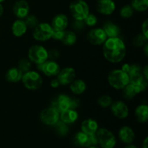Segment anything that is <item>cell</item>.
<instances>
[{"instance_id": "cell-1", "label": "cell", "mask_w": 148, "mask_h": 148, "mask_svg": "<svg viewBox=\"0 0 148 148\" xmlns=\"http://www.w3.org/2000/svg\"><path fill=\"white\" fill-rule=\"evenodd\" d=\"M127 48L124 42L119 37L108 38L103 43V53L107 61L118 63L124 59Z\"/></svg>"}, {"instance_id": "cell-2", "label": "cell", "mask_w": 148, "mask_h": 148, "mask_svg": "<svg viewBox=\"0 0 148 148\" xmlns=\"http://www.w3.org/2000/svg\"><path fill=\"white\" fill-rule=\"evenodd\" d=\"M108 81L112 88L116 90H122L130 83V77L127 73L121 69L111 71L108 76Z\"/></svg>"}, {"instance_id": "cell-3", "label": "cell", "mask_w": 148, "mask_h": 148, "mask_svg": "<svg viewBox=\"0 0 148 148\" xmlns=\"http://www.w3.org/2000/svg\"><path fill=\"white\" fill-rule=\"evenodd\" d=\"M22 81L27 89L28 90H38L41 87L43 84V79L41 76L35 71H28L23 73Z\"/></svg>"}, {"instance_id": "cell-4", "label": "cell", "mask_w": 148, "mask_h": 148, "mask_svg": "<svg viewBox=\"0 0 148 148\" xmlns=\"http://www.w3.org/2000/svg\"><path fill=\"white\" fill-rule=\"evenodd\" d=\"M69 10L75 20H84L89 14L88 4L83 0H75L69 6Z\"/></svg>"}, {"instance_id": "cell-5", "label": "cell", "mask_w": 148, "mask_h": 148, "mask_svg": "<svg viewBox=\"0 0 148 148\" xmlns=\"http://www.w3.org/2000/svg\"><path fill=\"white\" fill-rule=\"evenodd\" d=\"M98 144L102 148H114L116 144L115 136L107 129L101 128L96 132Z\"/></svg>"}, {"instance_id": "cell-6", "label": "cell", "mask_w": 148, "mask_h": 148, "mask_svg": "<svg viewBox=\"0 0 148 148\" xmlns=\"http://www.w3.org/2000/svg\"><path fill=\"white\" fill-rule=\"evenodd\" d=\"M28 58L31 62L40 64L48 60V51L43 46L34 45L29 49Z\"/></svg>"}, {"instance_id": "cell-7", "label": "cell", "mask_w": 148, "mask_h": 148, "mask_svg": "<svg viewBox=\"0 0 148 148\" xmlns=\"http://www.w3.org/2000/svg\"><path fill=\"white\" fill-rule=\"evenodd\" d=\"M53 28L49 23H38L34 28L33 36L34 39L38 41H46L51 38L53 33Z\"/></svg>"}, {"instance_id": "cell-8", "label": "cell", "mask_w": 148, "mask_h": 148, "mask_svg": "<svg viewBox=\"0 0 148 148\" xmlns=\"http://www.w3.org/2000/svg\"><path fill=\"white\" fill-rule=\"evenodd\" d=\"M107 36L103 28H94L87 34L88 42L94 46H99L103 44L106 40Z\"/></svg>"}, {"instance_id": "cell-9", "label": "cell", "mask_w": 148, "mask_h": 148, "mask_svg": "<svg viewBox=\"0 0 148 148\" xmlns=\"http://www.w3.org/2000/svg\"><path fill=\"white\" fill-rule=\"evenodd\" d=\"M40 121L46 125H54L59 120V113L54 108H46L40 114Z\"/></svg>"}, {"instance_id": "cell-10", "label": "cell", "mask_w": 148, "mask_h": 148, "mask_svg": "<svg viewBox=\"0 0 148 148\" xmlns=\"http://www.w3.org/2000/svg\"><path fill=\"white\" fill-rule=\"evenodd\" d=\"M38 69L48 77L57 76L60 72V66L53 60H46L40 64H38Z\"/></svg>"}, {"instance_id": "cell-11", "label": "cell", "mask_w": 148, "mask_h": 148, "mask_svg": "<svg viewBox=\"0 0 148 148\" xmlns=\"http://www.w3.org/2000/svg\"><path fill=\"white\" fill-rule=\"evenodd\" d=\"M29 4L25 0H18L14 4L12 7L13 14L18 19H24L29 14Z\"/></svg>"}, {"instance_id": "cell-12", "label": "cell", "mask_w": 148, "mask_h": 148, "mask_svg": "<svg viewBox=\"0 0 148 148\" xmlns=\"http://www.w3.org/2000/svg\"><path fill=\"white\" fill-rule=\"evenodd\" d=\"M76 77L75 70L72 67H65L60 70L57 75V79L60 85H66L70 84Z\"/></svg>"}, {"instance_id": "cell-13", "label": "cell", "mask_w": 148, "mask_h": 148, "mask_svg": "<svg viewBox=\"0 0 148 148\" xmlns=\"http://www.w3.org/2000/svg\"><path fill=\"white\" fill-rule=\"evenodd\" d=\"M111 110L112 114L119 119L127 118L129 114L128 106L125 103L117 101L111 103Z\"/></svg>"}, {"instance_id": "cell-14", "label": "cell", "mask_w": 148, "mask_h": 148, "mask_svg": "<svg viewBox=\"0 0 148 148\" xmlns=\"http://www.w3.org/2000/svg\"><path fill=\"white\" fill-rule=\"evenodd\" d=\"M96 9L99 13L105 15L111 14L116 10V4L113 0H98Z\"/></svg>"}, {"instance_id": "cell-15", "label": "cell", "mask_w": 148, "mask_h": 148, "mask_svg": "<svg viewBox=\"0 0 148 148\" xmlns=\"http://www.w3.org/2000/svg\"><path fill=\"white\" fill-rule=\"evenodd\" d=\"M71 98L66 95H60L52 103V108L60 114L64 111L70 109Z\"/></svg>"}, {"instance_id": "cell-16", "label": "cell", "mask_w": 148, "mask_h": 148, "mask_svg": "<svg viewBox=\"0 0 148 148\" xmlns=\"http://www.w3.org/2000/svg\"><path fill=\"white\" fill-rule=\"evenodd\" d=\"M53 30H65L68 25V18L64 14H56L51 22Z\"/></svg>"}, {"instance_id": "cell-17", "label": "cell", "mask_w": 148, "mask_h": 148, "mask_svg": "<svg viewBox=\"0 0 148 148\" xmlns=\"http://www.w3.org/2000/svg\"><path fill=\"white\" fill-rule=\"evenodd\" d=\"M119 137L124 143L130 144L134 141L135 134L131 127L128 126H124L120 129L119 132Z\"/></svg>"}, {"instance_id": "cell-18", "label": "cell", "mask_w": 148, "mask_h": 148, "mask_svg": "<svg viewBox=\"0 0 148 148\" xmlns=\"http://www.w3.org/2000/svg\"><path fill=\"white\" fill-rule=\"evenodd\" d=\"M98 130V124L96 121L92 119H88L81 124V130L85 134L90 135L96 133Z\"/></svg>"}, {"instance_id": "cell-19", "label": "cell", "mask_w": 148, "mask_h": 148, "mask_svg": "<svg viewBox=\"0 0 148 148\" xmlns=\"http://www.w3.org/2000/svg\"><path fill=\"white\" fill-rule=\"evenodd\" d=\"M103 30L108 38L119 37L121 33V29L117 25L111 21H107L104 23Z\"/></svg>"}, {"instance_id": "cell-20", "label": "cell", "mask_w": 148, "mask_h": 148, "mask_svg": "<svg viewBox=\"0 0 148 148\" xmlns=\"http://www.w3.org/2000/svg\"><path fill=\"white\" fill-rule=\"evenodd\" d=\"M27 27L25 23L22 19H18L13 23L12 25V32L16 37H21L27 31Z\"/></svg>"}, {"instance_id": "cell-21", "label": "cell", "mask_w": 148, "mask_h": 148, "mask_svg": "<svg viewBox=\"0 0 148 148\" xmlns=\"http://www.w3.org/2000/svg\"><path fill=\"white\" fill-rule=\"evenodd\" d=\"M59 119L66 124H72L77 120L78 113L75 110L67 109L59 114Z\"/></svg>"}, {"instance_id": "cell-22", "label": "cell", "mask_w": 148, "mask_h": 148, "mask_svg": "<svg viewBox=\"0 0 148 148\" xmlns=\"http://www.w3.org/2000/svg\"><path fill=\"white\" fill-rule=\"evenodd\" d=\"M23 73L18 67H12L6 73V79L10 82H17L23 77Z\"/></svg>"}, {"instance_id": "cell-23", "label": "cell", "mask_w": 148, "mask_h": 148, "mask_svg": "<svg viewBox=\"0 0 148 148\" xmlns=\"http://www.w3.org/2000/svg\"><path fill=\"white\" fill-rule=\"evenodd\" d=\"M121 70L127 74L129 77L136 76L137 75L143 74V69L137 64H124L121 66Z\"/></svg>"}, {"instance_id": "cell-24", "label": "cell", "mask_w": 148, "mask_h": 148, "mask_svg": "<svg viewBox=\"0 0 148 148\" xmlns=\"http://www.w3.org/2000/svg\"><path fill=\"white\" fill-rule=\"evenodd\" d=\"M70 90L75 95H80L86 90V83L82 79H74L70 83Z\"/></svg>"}, {"instance_id": "cell-25", "label": "cell", "mask_w": 148, "mask_h": 148, "mask_svg": "<svg viewBox=\"0 0 148 148\" xmlns=\"http://www.w3.org/2000/svg\"><path fill=\"white\" fill-rule=\"evenodd\" d=\"M135 116L139 122L145 123L148 120V106L142 104L137 106L135 110Z\"/></svg>"}, {"instance_id": "cell-26", "label": "cell", "mask_w": 148, "mask_h": 148, "mask_svg": "<svg viewBox=\"0 0 148 148\" xmlns=\"http://www.w3.org/2000/svg\"><path fill=\"white\" fill-rule=\"evenodd\" d=\"M74 143L78 147H88V135L82 132H77L74 137Z\"/></svg>"}, {"instance_id": "cell-27", "label": "cell", "mask_w": 148, "mask_h": 148, "mask_svg": "<svg viewBox=\"0 0 148 148\" xmlns=\"http://www.w3.org/2000/svg\"><path fill=\"white\" fill-rule=\"evenodd\" d=\"M61 41L65 46H72L77 41L76 34L74 32L70 31V30H64V36Z\"/></svg>"}, {"instance_id": "cell-28", "label": "cell", "mask_w": 148, "mask_h": 148, "mask_svg": "<svg viewBox=\"0 0 148 148\" xmlns=\"http://www.w3.org/2000/svg\"><path fill=\"white\" fill-rule=\"evenodd\" d=\"M132 7L137 12H145L148 8V0H132Z\"/></svg>"}, {"instance_id": "cell-29", "label": "cell", "mask_w": 148, "mask_h": 148, "mask_svg": "<svg viewBox=\"0 0 148 148\" xmlns=\"http://www.w3.org/2000/svg\"><path fill=\"white\" fill-rule=\"evenodd\" d=\"M122 90L123 96H124V98H126V99L127 100L132 99V98H134V97L137 94V90H136L134 85H132V84L130 83H129L128 85H126V86L123 88Z\"/></svg>"}, {"instance_id": "cell-30", "label": "cell", "mask_w": 148, "mask_h": 148, "mask_svg": "<svg viewBox=\"0 0 148 148\" xmlns=\"http://www.w3.org/2000/svg\"><path fill=\"white\" fill-rule=\"evenodd\" d=\"M53 126H55L56 132L60 136H65L68 133L69 128L66 123L63 122L62 121H58Z\"/></svg>"}, {"instance_id": "cell-31", "label": "cell", "mask_w": 148, "mask_h": 148, "mask_svg": "<svg viewBox=\"0 0 148 148\" xmlns=\"http://www.w3.org/2000/svg\"><path fill=\"white\" fill-rule=\"evenodd\" d=\"M134 14V9L130 4L124 5L120 10V15L122 18H130Z\"/></svg>"}, {"instance_id": "cell-32", "label": "cell", "mask_w": 148, "mask_h": 148, "mask_svg": "<svg viewBox=\"0 0 148 148\" xmlns=\"http://www.w3.org/2000/svg\"><path fill=\"white\" fill-rule=\"evenodd\" d=\"M147 38L142 33V34H138L134 38L132 43L134 46H137V47H143L147 43Z\"/></svg>"}, {"instance_id": "cell-33", "label": "cell", "mask_w": 148, "mask_h": 148, "mask_svg": "<svg viewBox=\"0 0 148 148\" xmlns=\"http://www.w3.org/2000/svg\"><path fill=\"white\" fill-rule=\"evenodd\" d=\"M24 19V21L27 27H30V28H35L38 25V20L37 17L35 15H32V14L29 15L28 14Z\"/></svg>"}, {"instance_id": "cell-34", "label": "cell", "mask_w": 148, "mask_h": 148, "mask_svg": "<svg viewBox=\"0 0 148 148\" xmlns=\"http://www.w3.org/2000/svg\"><path fill=\"white\" fill-rule=\"evenodd\" d=\"M113 103L112 98L109 95H102L98 99V104L102 108H107Z\"/></svg>"}, {"instance_id": "cell-35", "label": "cell", "mask_w": 148, "mask_h": 148, "mask_svg": "<svg viewBox=\"0 0 148 148\" xmlns=\"http://www.w3.org/2000/svg\"><path fill=\"white\" fill-rule=\"evenodd\" d=\"M18 68L23 72V73L28 72L31 69V62L28 59H22L18 63Z\"/></svg>"}, {"instance_id": "cell-36", "label": "cell", "mask_w": 148, "mask_h": 148, "mask_svg": "<svg viewBox=\"0 0 148 148\" xmlns=\"http://www.w3.org/2000/svg\"><path fill=\"white\" fill-rule=\"evenodd\" d=\"M84 22H85V25H88L89 27H93L98 23V19L95 14L89 13L88 16L84 19Z\"/></svg>"}, {"instance_id": "cell-37", "label": "cell", "mask_w": 148, "mask_h": 148, "mask_svg": "<svg viewBox=\"0 0 148 148\" xmlns=\"http://www.w3.org/2000/svg\"><path fill=\"white\" fill-rule=\"evenodd\" d=\"M85 24L84 20H75L72 23V27L77 31H81L85 27Z\"/></svg>"}, {"instance_id": "cell-38", "label": "cell", "mask_w": 148, "mask_h": 148, "mask_svg": "<svg viewBox=\"0 0 148 148\" xmlns=\"http://www.w3.org/2000/svg\"><path fill=\"white\" fill-rule=\"evenodd\" d=\"M98 144V142L96 134H90V135H88V145H89V147H91V146H95Z\"/></svg>"}, {"instance_id": "cell-39", "label": "cell", "mask_w": 148, "mask_h": 148, "mask_svg": "<svg viewBox=\"0 0 148 148\" xmlns=\"http://www.w3.org/2000/svg\"><path fill=\"white\" fill-rule=\"evenodd\" d=\"M59 52L56 49H51L50 51H48V59H50V60H55L59 57Z\"/></svg>"}, {"instance_id": "cell-40", "label": "cell", "mask_w": 148, "mask_h": 148, "mask_svg": "<svg viewBox=\"0 0 148 148\" xmlns=\"http://www.w3.org/2000/svg\"><path fill=\"white\" fill-rule=\"evenodd\" d=\"M64 30H53L51 38L54 40H60L61 41L64 36Z\"/></svg>"}, {"instance_id": "cell-41", "label": "cell", "mask_w": 148, "mask_h": 148, "mask_svg": "<svg viewBox=\"0 0 148 148\" xmlns=\"http://www.w3.org/2000/svg\"><path fill=\"white\" fill-rule=\"evenodd\" d=\"M142 30H143V34L148 38V20H145L142 25Z\"/></svg>"}, {"instance_id": "cell-42", "label": "cell", "mask_w": 148, "mask_h": 148, "mask_svg": "<svg viewBox=\"0 0 148 148\" xmlns=\"http://www.w3.org/2000/svg\"><path fill=\"white\" fill-rule=\"evenodd\" d=\"M79 105V101L77 98H71L70 109L75 110Z\"/></svg>"}, {"instance_id": "cell-43", "label": "cell", "mask_w": 148, "mask_h": 148, "mask_svg": "<svg viewBox=\"0 0 148 148\" xmlns=\"http://www.w3.org/2000/svg\"><path fill=\"white\" fill-rule=\"evenodd\" d=\"M60 85V83H59L58 79H52L51 82V86L53 88H56Z\"/></svg>"}, {"instance_id": "cell-44", "label": "cell", "mask_w": 148, "mask_h": 148, "mask_svg": "<svg viewBox=\"0 0 148 148\" xmlns=\"http://www.w3.org/2000/svg\"><path fill=\"white\" fill-rule=\"evenodd\" d=\"M147 69H148V68H147V66H145V68H144V69H143V75H144L145 78V79H147H147H148V75H147Z\"/></svg>"}, {"instance_id": "cell-45", "label": "cell", "mask_w": 148, "mask_h": 148, "mask_svg": "<svg viewBox=\"0 0 148 148\" xmlns=\"http://www.w3.org/2000/svg\"><path fill=\"white\" fill-rule=\"evenodd\" d=\"M147 141H148V138H147V137H146V138L145 139L144 142H143V148H148V147H147Z\"/></svg>"}, {"instance_id": "cell-46", "label": "cell", "mask_w": 148, "mask_h": 148, "mask_svg": "<svg viewBox=\"0 0 148 148\" xmlns=\"http://www.w3.org/2000/svg\"><path fill=\"white\" fill-rule=\"evenodd\" d=\"M3 12H4V7H3L2 4L0 3V17L3 14Z\"/></svg>"}, {"instance_id": "cell-47", "label": "cell", "mask_w": 148, "mask_h": 148, "mask_svg": "<svg viewBox=\"0 0 148 148\" xmlns=\"http://www.w3.org/2000/svg\"><path fill=\"white\" fill-rule=\"evenodd\" d=\"M147 43H146L145 45V53L146 56H147V49H148V46H147Z\"/></svg>"}, {"instance_id": "cell-48", "label": "cell", "mask_w": 148, "mask_h": 148, "mask_svg": "<svg viewBox=\"0 0 148 148\" xmlns=\"http://www.w3.org/2000/svg\"><path fill=\"white\" fill-rule=\"evenodd\" d=\"M124 148H137V147L134 145H129L126 146Z\"/></svg>"}, {"instance_id": "cell-49", "label": "cell", "mask_w": 148, "mask_h": 148, "mask_svg": "<svg viewBox=\"0 0 148 148\" xmlns=\"http://www.w3.org/2000/svg\"><path fill=\"white\" fill-rule=\"evenodd\" d=\"M88 148H98V147H95V146H91V147H88Z\"/></svg>"}, {"instance_id": "cell-50", "label": "cell", "mask_w": 148, "mask_h": 148, "mask_svg": "<svg viewBox=\"0 0 148 148\" xmlns=\"http://www.w3.org/2000/svg\"><path fill=\"white\" fill-rule=\"evenodd\" d=\"M4 1V0H0V3H1L2 1Z\"/></svg>"}]
</instances>
